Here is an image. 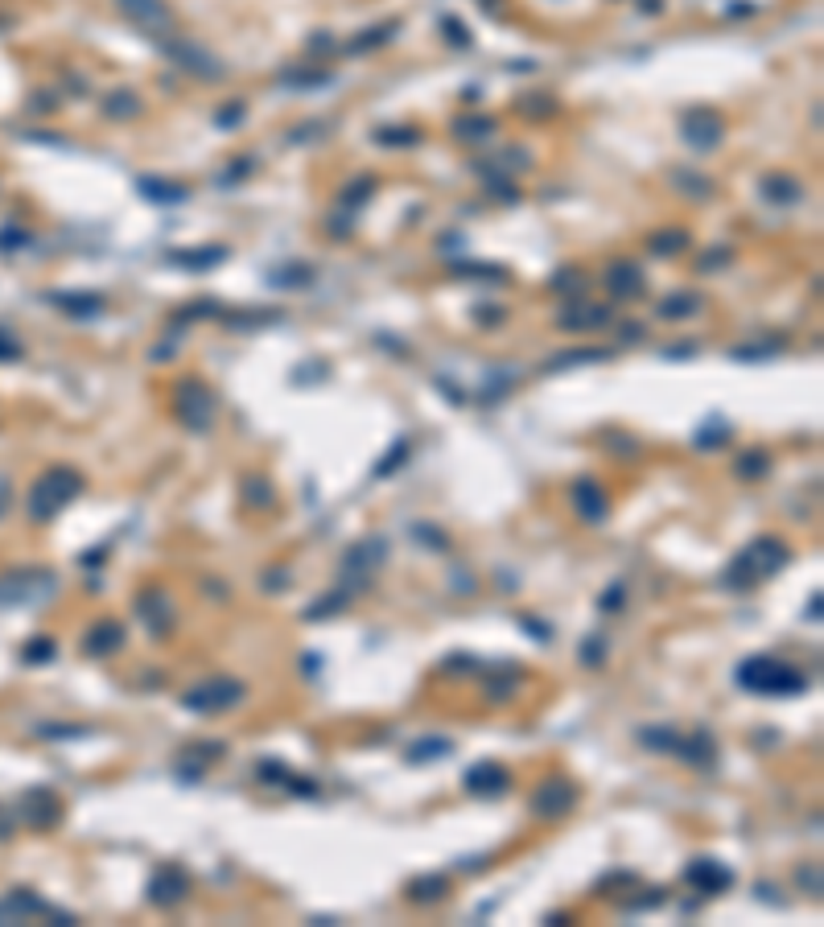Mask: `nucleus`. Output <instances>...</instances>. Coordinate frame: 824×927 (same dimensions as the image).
Returning a JSON list of instances; mask_svg holds the SVG:
<instances>
[{
  "instance_id": "obj_21",
  "label": "nucleus",
  "mask_w": 824,
  "mask_h": 927,
  "mask_svg": "<svg viewBox=\"0 0 824 927\" xmlns=\"http://www.w3.org/2000/svg\"><path fill=\"white\" fill-rule=\"evenodd\" d=\"M454 750L450 738H425V742H417V747H408V758L412 763H433V758H445Z\"/></svg>"
},
{
  "instance_id": "obj_35",
  "label": "nucleus",
  "mask_w": 824,
  "mask_h": 927,
  "mask_svg": "<svg viewBox=\"0 0 824 927\" xmlns=\"http://www.w3.org/2000/svg\"><path fill=\"white\" fill-rule=\"evenodd\" d=\"M586 664H589V668H598V664H602V639L586 643Z\"/></svg>"
},
{
  "instance_id": "obj_26",
  "label": "nucleus",
  "mask_w": 824,
  "mask_h": 927,
  "mask_svg": "<svg viewBox=\"0 0 824 927\" xmlns=\"http://www.w3.org/2000/svg\"><path fill=\"white\" fill-rule=\"evenodd\" d=\"M244 495L256 503V507H272V487H268L264 479H247V482H244Z\"/></svg>"
},
{
  "instance_id": "obj_10",
  "label": "nucleus",
  "mask_w": 824,
  "mask_h": 927,
  "mask_svg": "<svg viewBox=\"0 0 824 927\" xmlns=\"http://www.w3.org/2000/svg\"><path fill=\"white\" fill-rule=\"evenodd\" d=\"M137 614L145 618V627H149L157 639H165V635L173 631V622H178L170 594H161V589H145V594L137 597Z\"/></svg>"
},
{
  "instance_id": "obj_25",
  "label": "nucleus",
  "mask_w": 824,
  "mask_h": 927,
  "mask_svg": "<svg viewBox=\"0 0 824 927\" xmlns=\"http://www.w3.org/2000/svg\"><path fill=\"white\" fill-rule=\"evenodd\" d=\"M54 639H33V643H25V664H46V660H54Z\"/></svg>"
},
{
  "instance_id": "obj_6",
  "label": "nucleus",
  "mask_w": 824,
  "mask_h": 927,
  "mask_svg": "<svg viewBox=\"0 0 824 927\" xmlns=\"http://www.w3.org/2000/svg\"><path fill=\"white\" fill-rule=\"evenodd\" d=\"M17 816H21L29 829H54L58 824V816H62V804H58V796L46 788H29L21 796V804H17Z\"/></svg>"
},
{
  "instance_id": "obj_32",
  "label": "nucleus",
  "mask_w": 824,
  "mask_h": 927,
  "mask_svg": "<svg viewBox=\"0 0 824 927\" xmlns=\"http://www.w3.org/2000/svg\"><path fill=\"white\" fill-rule=\"evenodd\" d=\"M404 449H408V446H404V441H400V446H396V449H392V454H387V458H384V466H375V474H392V470L400 466V458H404Z\"/></svg>"
},
{
  "instance_id": "obj_8",
  "label": "nucleus",
  "mask_w": 824,
  "mask_h": 927,
  "mask_svg": "<svg viewBox=\"0 0 824 927\" xmlns=\"http://www.w3.org/2000/svg\"><path fill=\"white\" fill-rule=\"evenodd\" d=\"M54 586H58L54 573H42V569L9 573V577H0V589H12V594H4L0 602H4V606H12V602H33V597H46Z\"/></svg>"
},
{
  "instance_id": "obj_17",
  "label": "nucleus",
  "mask_w": 824,
  "mask_h": 927,
  "mask_svg": "<svg viewBox=\"0 0 824 927\" xmlns=\"http://www.w3.org/2000/svg\"><path fill=\"white\" fill-rule=\"evenodd\" d=\"M120 9L129 13L137 25H145L149 33H157V29H165V25H170V13H165V4H161V0H120Z\"/></svg>"
},
{
  "instance_id": "obj_24",
  "label": "nucleus",
  "mask_w": 824,
  "mask_h": 927,
  "mask_svg": "<svg viewBox=\"0 0 824 927\" xmlns=\"http://www.w3.org/2000/svg\"><path fill=\"white\" fill-rule=\"evenodd\" d=\"M140 190L153 194V203H182L186 186H165V181H140Z\"/></svg>"
},
{
  "instance_id": "obj_23",
  "label": "nucleus",
  "mask_w": 824,
  "mask_h": 927,
  "mask_svg": "<svg viewBox=\"0 0 824 927\" xmlns=\"http://www.w3.org/2000/svg\"><path fill=\"white\" fill-rule=\"evenodd\" d=\"M767 470H771V458H767L762 449H750V454H742V458H738V474H742V479H762Z\"/></svg>"
},
{
  "instance_id": "obj_2",
  "label": "nucleus",
  "mask_w": 824,
  "mask_h": 927,
  "mask_svg": "<svg viewBox=\"0 0 824 927\" xmlns=\"http://www.w3.org/2000/svg\"><path fill=\"white\" fill-rule=\"evenodd\" d=\"M79 495H83V474H79V470H71V466L46 470L29 490V520L33 523L54 520V515L62 512L66 503H75Z\"/></svg>"
},
{
  "instance_id": "obj_22",
  "label": "nucleus",
  "mask_w": 824,
  "mask_h": 927,
  "mask_svg": "<svg viewBox=\"0 0 824 927\" xmlns=\"http://www.w3.org/2000/svg\"><path fill=\"white\" fill-rule=\"evenodd\" d=\"M639 742L652 750H668V755H676V747H680V734H676L672 725H660V730H639Z\"/></svg>"
},
{
  "instance_id": "obj_33",
  "label": "nucleus",
  "mask_w": 824,
  "mask_h": 927,
  "mask_svg": "<svg viewBox=\"0 0 824 927\" xmlns=\"http://www.w3.org/2000/svg\"><path fill=\"white\" fill-rule=\"evenodd\" d=\"M655 252H680L685 247V235H668V239H655Z\"/></svg>"
},
{
  "instance_id": "obj_5",
  "label": "nucleus",
  "mask_w": 824,
  "mask_h": 927,
  "mask_svg": "<svg viewBox=\"0 0 824 927\" xmlns=\"http://www.w3.org/2000/svg\"><path fill=\"white\" fill-rule=\"evenodd\" d=\"M178 416L186 421V429L194 433H206L214 421V392L203 384V380H186L178 388Z\"/></svg>"
},
{
  "instance_id": "obj_14",
  "label": "nucleus",
  "mask_w": 824,
  "mask_h": 927,
  "mask_svg": "<svg viewBox=\"0 0 824 927\" xmlns=\"http://www.w3.org/2000/svg\"><path fill=\"white\" fill-rule=\"evenodd\" d=\"M685 140L693 145V149H713V145L721 140V120L709 116L705 107L688 112V116H685Z\"/></svg>"
},
{
  "instance_id": "obj_28",
  "label": "nucleus",
  "mask_w": 824,
  "mask_h": 927,
  "mask_svg": "<svg viewBox=\"0 0 824 927\" xmlns=\"http://www.w3.org/2000/svg\"><path fill=\"white\" fill-rule=\"evenodd\" d=\"M223 256H227V247H203V252H186L178 260H190V268H211L214 260H223Z\"/></svg>"
},
{
  "instance_id": "obj_12",
  "label": "nucleus",
  "mask_w": 824,
  "mask_h": 927,
  "mask_svg": "<svg viewBox=\"0 0 824 927\" xmlns=\"http://www.w3.org/2000/svg\"><path fill=\"white\" fill-rule=\"evenodd\" d=\"M384 556H387V544L379 540V536H367V540L354 544L351 553H346V573L354 577V586H363L367 573H371V569L379 565Z\"/></svg>"
},
{
  "instance_id": "obj_27",
  "label": "nucleus",
  "mask_w": 824,
  "mask_h": 927,
  "mask_svg": "<svg viewBox=\"0 0 824 927\" xmlns=\"http://www.w3.org/2000/svg\"><path fill=\"white\" fill-rule=\"evenodd\" d=\"M346 602H351V589H334V594L326 597V602H318V606H310V610H305V614H310V618H321V614H330V610L346 606Z\"/></svg>"
},
{
  "instance_id": "obj_19",
  "label": "nucleus",
  "mask_w": 824,
  "mask_h": 927,
  "mask_svg": "<svg viewBox=\"0 0 824 927\" xmlns=\"http://www.w3.org/2000/svg\"><path fill=\"white\" fill-rule=\"evenodd\" d=\"M676 755L685 758V763H693V767H713V758H718V747H713V738H709L705 730H696V734L680 738V747H676Z\"/></svg>"
},
{
  "instance_id": "obj_3",
  "label": "nucleus",
  "mask_w": 824,
  "mask_h": 927,
  "mask_svg": "<svg viewBox=\"0 0 824 927\" xmlns=\"http://www.w3.org/2000/svg\"><path fill=\"white\" fill-rule=\"evenodd\" d=\"M734 681H738L746 693H759V697H771V693L792 697L803 689L800 672L787 668L783 660H771V656H750V660H742L738 668H734Z\"/></svg>"
},
{
  "instance_id": "obj_34",
  "label": "nucleus",
  "mask_w": 824,
  "mask_h": 927,
  "mask_svg": "<svg viewBox=\"0 0 824 927\" xmlns=\"http://www.w3.org/2000/svg\"><path fill=\"white\" fill-rule=\"evenodd\" d=\"M528 622V635H532V639H553V631H548V622H536V618H524Z\"/></svg>"
},
{
  "instance_id": "obj_15",
  "label": "nucleus",
  "mask_w": 824,
  "mask_h": 927,
  "mask_svg": "<svg viewBox=\"0 0 824 927\" xmlns=\"http://www.w3.org/2000/svg\"><path fill=\"white\" fill-rule=\"evenodd\" d=\"M507 783H512V775H507L499 763H479V767L466 771V788H470L474 796H504Z\"/></svg>"
},
{
  "instance_id": "obj_30",
  "label": "nucleus",
  "mask_w": 824,
  "mask_h": 927,
  "mask_svg": "<svg viewBox=\"0 0 824 927\" xmlns=\"http://www.w3.org/2000/svg\"><path fill=\"white\" fill-rule=\"evenodd\" d=\"M795 878H800V886H812V895H820V870L816 865H800Z\"/></svg>"
},
{
  "instance_id": "obj_16",
  "label": "nucleus",
  "mask_w": 824,
  "mask_h": 927,
  "mask_svg": "<svg viewBox=\"0 0 824 927\" xmlns=\"http://www.w3.org/2000/svg\"><path fill=\"white\" fill-rule=\"evenodd\" d=\"M606 285H611V293H614L619 301L643 297V272H639L635 264H627V260L611 264V272H606Z\"/></svg>"
},
{
  "instance_id": "obj_36",
  "label": "nucleus",
  "mask_w": 824,
  "mask_h": 927,
  "mask_svg": "<svg viewBox=\"0 0 824 927\" xmlns=\"http://www.w3.org/2000/svg\"><path fill=\"white\" fill-rule=\"evenodd\" d=\"M619 610L622 606V586H614V589H606V597H602V610Z\"/></svg>"
},
{
  "instance_id": "obj_20",
  "label": "nucleus",
  "mask_w": 824,
  "mask_h": 927,
  "mask_svg": "<svg viewBox=\"0 0 824 927\" xmlns=\"http://www.w3.org/2000/svg\"><path fill=\"white\" fill-rule=\"evenodd\" d=\"M450 895V882H445V874H429V878H417V882H408V898L412 903H441V898Z\"/></svg>"
},
{
  "instance_id": "obj_9",
  "label": "nucleus",
  "mask_w": 824,
  "mask_h": 927,
  "mask_svg": "<svg viewBox=\"0 0 824 927\" xmlns=\"http://www.w3.org/2000/svg\"><path fill=\"white\" fill-rule=\"evenodd\" d=\"M186 890H190V878H186L178 865H161L157 874L149 878V903L161 906V911H170V906L182 903Z\"/></svg>"
},
{
  "instance_id": "obj_31",
  "label": "nucleus",
  "mask_w": 824,
  "mask_h": 927,
  "mask_svg": "<svg viewBox=\"0 0 824 927\" xmlns=\"http://www.w3.org/2000/svg\"><path fill=\"white\" fill-rule=\"evenodd\" d=\"M693 309H701V301H668L664 313L668 318H685V313H693Z\"/></svg>"
},
{
  "instance_id": "obj_1",
  "label": "nucleus",
  "mask_w": 824,
  "mask_h": 927,
  "mask_svg": "<svg viewBox=\"0 0 824 927\" xmlns=\"http://www.w3.org/2000/svg\"><path fill=\"white\" fill-rule=\"evenodd\" d=\"M787 544L783 540H775V536H759V540L750 544V548H742L734 561H729V569H726V586H734V589H750V586H759V581H767V577H775L783 565H787Z\"/></svg>"
},
{
  "instance_id": "obj_29",
  "label": "nucleus",
  "mask_w": 824,
  "mask_h": 927,
  "mask_svg": "<svg viewBox=\"0 0 824 927\" xmlns=\"http://www.w3.org/2000/svg\"><path fill=\"white\" fill-rule=\"evenodd\" d=\"M491 129V120H458V137H487Z\"/></svg>"
},
{
  "instance_id": "obj_11",
  "label": "nucleus",
  "mask_w": 824,
  "mask_h": 927,
  "mask_svg": "<svg viewBox=\"0 0 824 927\" xmlns=\"http://www.w3.org/2000/svg\"><path fill=\"white\" fill-rule=\"evenodd\" d=\"M124 639H129V631H124V622L120 618H104V622H96V627L83 635V651L87 656H116L120 647H124Z\"/></svg>"
},
{
  "instance_id": "obj_18",
  "label": "nucleus",
  "mask_w": 824,
  "mask_h": 927,
  "mask_svg": "<svg viewBox=\"0 0 824 927\" xmlns=\"http://www.w3.org/2000/svg\"><path fill=\"white\" fill-rule=\"evenodd\" d=\"M685 878L693 886H701V890H726L729 882H734V874H729L726 865H718V862H709V857H701V862H693L685 870Z\"/></svg>"
},
{
  "instance_id": "obj_7",
  "label": "nucleus",
  "mask_w": 824,
  "mask_h": 927,
  "mask_svg": "<svg viewBox=\"0 0 824 927\" xmlns=\"http://www.w3.org/2000/svg\"><path fill=\"white\" fill-rule=\"evenodd\" d=\"M573 804H578V788H573L569 779H548V783L536 788L532 812L536 816H545V821H557V816H565Z\"/></svg>"
},
{
  "instance_id": "obj_4",
  "label": "nucleus",
  "mask_w": 824,
  "mask_h": 927,
  "mask_svg": "<svg viewBox=\"0 0 824 927\" xmlns=\"http://www.w3.org/2000/svg\"><path fill=\"white\" fill-rule=\"evenodd\" d=\"M247 697V684L236 681V676H214V681H203L194 684L190 693H182V705L190 709V714H227V709H236L239 701Z\"/></svg>"
},
{
  "instance_id": "obj_13",
  "label": "nucleus",
  "mask_w": 824,
  "mask_h": 927,
  "mask_svg": "<svg viewBox=\"0 0 824 927\" xmlns=\"http://www.w3.org/2000/svg\"><path fill=\"white\" fill-rule=\"evenodd\" d=\"M573 507H578V515L586 523H602L606 512H611V499H606V490L594 479H581V482H573Z\"/></svg>"
}]
</instances>
